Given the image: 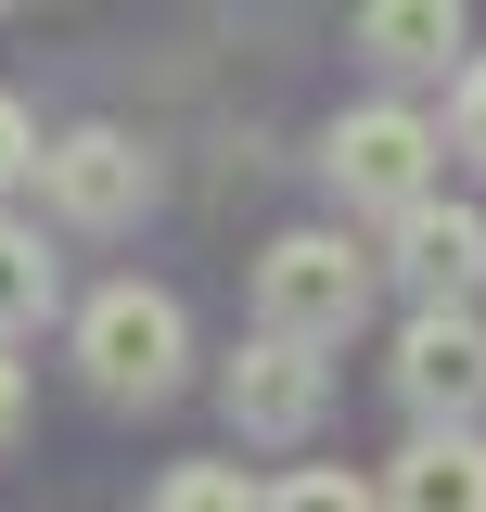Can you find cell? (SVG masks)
Returning <instances> with one entry per match:
<instances>
[{"label": "cell", "mask_w": 486, "mask_h": 512, "mask_svg": "<svg viewBox=\"0 0 486 512\" xmlns=\"http://www.w3.org/2000/svg\"><path fill=\"white\" fill-rule=\"evenodd\" d=\"M397 282L423 308H474L486 295V218L474 205H410L397 218Z\"/></svg>", "instance_id": "obj_7"}, {"label": "cell", "mask_w": 486, "mask_h": 512, "mask_svg": "<svg viewBox=\"0 0 486 512\" xmlns=\"http://www.w3.org/2000/svg\"><path fill=\"white\" fill-rule=\"evenodd\" d=\"M154 512H269V500H256V487H243L231 461H180V474H167V487H154Z\"/></svg>", "instance_id": "obj_11"}, {"label": "cell", "mask_w": 486, "mask_h": 512, "mask_svg": "<svg viewBox=\"0 0 486 512\" xmlns=\"http://www.w3.org/2000/svg\"><path fill=\"white\" fill-rule=\"evenodd\" d=\"M461 26H474V0H359V52L384 77H448Z\"/></svg>", "instance_id": "obj_9"}, {"label": "cell", "mask_w": 486, "mask_h": 512, "mask_svg": "<svg viewBox=\"0 0 486 512\" xmlns=\"http://www.w3.org/2000/svg\"><path fill=\"white\" fill-rule=\"evenodd\" d=\"M39 192H52V218H77V231H128L154 205V154L128 128H64L52 154H39Z\"/></svg>", "instance_id": "obj_5"}, {"label": "cell", "mask_w": 486, "mask_h": 512, "mask_svg": "<svg viewBox=\"0 0 486 512\" xmlns=\"http://www.w3.org/2000/svg\"><path fill=\"white\" fill-rule=\"evenodd\" d=\"M269 512H384L359 487V474H333V461H320V474H295V487H269Z\"/></svg>", "instance_id": "obj_12"}, {"label": "cell", "mask_w": 486, "mask_h": 512, "mask_svg": "<svg viewBox=\"0 0 486 512\" xmlns=\"http://www.w3.org/2000/svg\"><path fill=\"white\" fill-rule=\"evenodd\" d=\"M218 397H231V436L295 448L307 423H320V397H333V384H320V346H282V333H256V346L231 359V384H218Z\"/></svg>", "instance_id": "obj_6"}, {"label": "cell", "mask_w": 486, "mask_h": 512, "mask_svg": "<svg viewBox=\"0 0 486 512\" xmlns=\"http://www.w3.org/2000/svg\"><path fill=\"white\" fill-rule=\"evenodd\" d=\"M397 397L423 423H448V436H474L486 423V320L474 308H410V333H397Z\"/></svg>", "instance_id": "obj_4"}, {"label": "cell", "mask_w": 486, "mask_h": 512, "mask_svg": "<svg viewBox=\"0 0 486 512\" xmlns=\"http://www.w3.org/2000/svg\"><path fill=\"white\" fill-rule=\"evenodd\" d=\"M448 141H461V154L486 167V52L461 64V90H448Z\"/></svg>", "instance_id": "obj_13"}, {"label": "cell", "mask_w": 486, "mask_h": 512, "mask_svg": "<svg viewBox=\"0 0 486 512\" xmlns=\"http://www.w3.org/2000/svg\"><path fill=\"white\" fill-rule=\"evenodd\" d=\"M384 512H486V436L423 423L397 448V474H384Z\"/></svg>", "instance_id": "obj_8"}, {"label": "cell", "mask_w": 486, "mask_h": 512, "mask_svg": "<svg viewBox=\"0 0 486 512\" xmlns=\"http://www.w3.org/2000/svg\"><path fill=\"white\" fill-rule=\"evenodd\" d=\"M39 320H52V256H39L26 218H0V346H13V333H39Z\"/></svg>", "instance_id": "obj_10"}, {"label": "cell", "mask_w": 486, "mask_h": 512, "mask_svg": "<svg viewBox=\"0 0 486 512\" xmlns=\"http://www.w3.org/2000/svg\"><path fill=\"white\" fill-rule=\"evenodd\" d=\"M371 320V256L346 231H282V244L256 256V333H282V346H346Z\"/></svg>", "instance_id": "obj_1"}, {"label": "cell", "mask_w": 486, "mask_h": 512, "mask_svg": "<svg viewBox=\"0 0 486 512\" xmlns=\"http://www.w3.org/2000/svg\"><path fill=\"white\" fill-rule=\"evenodd\" d=\"M435 154H448L435 116H410V103H359V116H333V141H320V180H333V205L410 218V205H435Z\"/></svg>", "instance_id": "obj_3"}, {"label": "cell", "mask_w": 486, "mask_h": 512, "mask_svg": "<svg viewBox=\"0 0 486 512\" xmlns=\"http://www.w3.org/2000/svg\"><path fill=\"white\" fill-rule=\"evenodd\" d=\"M180 359H192V320H180L167 282H103L77 308V372L103 384V397H128V410H154L180 384Z\"/></svg>", "instance_id": "obj_2"}, {"label": "cell", "mask_w": 486, "mask_h": 512, "mask_svg": "<svg viewBox=\"0 0 486 512\" xmlns=\"http://www.w3.org/2000/svg\"><path fill=\"white\" fill-rule=\"evenodd\" d=\"M13 423H26V372L0 359V448H13Z\"/></svg>", "instance_id": "obj_15"}, {"label": "cell", "mask_w": 486, "mask_h": 512, "mask_svg": "<svg viewBox=\"0 0 486 512\" xmlns=\"http://www.w3.org/2000/svg\"><path fill=\"white\" fill-rule=\"evenodd\" d=\"M26 167H39V128H26V103H13V90H0V192L26 180Z\"/></svg>", "instance_id": "obj_14"}]
</instances>
